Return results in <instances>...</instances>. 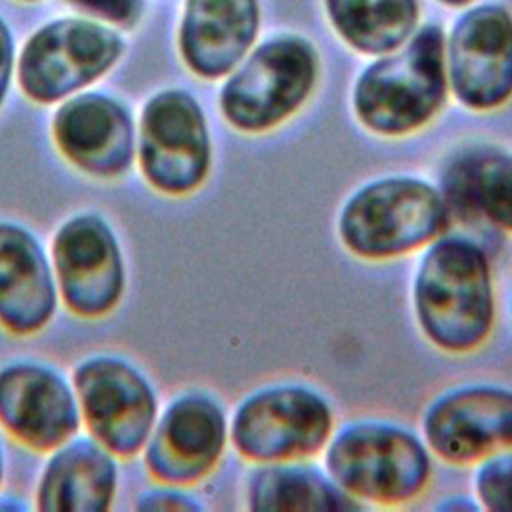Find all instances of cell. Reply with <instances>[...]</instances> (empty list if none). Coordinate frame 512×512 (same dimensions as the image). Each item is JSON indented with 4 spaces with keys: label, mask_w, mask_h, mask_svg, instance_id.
Instances as JSON below:
<instances>
[{
    "label": "cell",
    "mask_w": 512,
    "mask_h": 512,
    "mask_svg": "<svg viewBox=\"0 0 512 512\" xmlns=\"http://www.w3.org/2000/svg\"><path fill=\"white\" fill-rule=\"evenodd\" d=\"M412 304L416 322L436 348L466 354L486 342L496 318L486 252L462 236H438L418 262Z\"/></svg>",
    "instance_id": "6da1fadb"
},
{
    "label": "cell",
    "mask_w": 512,
    "mask_h": 512,
    "mask_svg": "<svg viewBox=\"0 0 512 512\" xmlns=\"http://www.w3.org/2000/svg\"><path fill=\"white\" fill-rule=\"evenodd\" d=\"M446 88L442 30L424 26L410 42L364 68L354 84L352 106L368 130L404 136L438 114Z\"/></svg>",
    "instance_id": "7a4b0ae2"
},
{
    "label": "cell",
    "mask_w": 512,
    "mask_h": 512,
    "mask_svg": "<svg viewBox=\"0 0 512 512\" xmlns=\"http://www.w3.org/2000/svg\"><path fill=\"white\" fill-rule=\"evenodd\" d=\"M448 224L450 204L436 186L414 176H384L344 202L338 236L354 256L386 260L428 246Z\"/></svg>",
    "instance_id": "3957f363"
},
{
    "label": "cell",
    "mask_w": 512,
    "mask_h": 512,
    "mask_svg": "<svg viewBox=\"0 0 512 512\" xmlns=\"http://www.w3.org/2000/svg\"><path fill=\"white\" fill-rule=\"evenodd\" d=\"M324 468L360 504L384 506L418 498L432 476L428 446L414 432L376 420L352 422L332 434Z\"/></svg>",
    "instance_id": "277c9868"
},
{
    "label": "cell",
    "mask_w": 512,
    "mask_h": 512,
    "mask_svg": "<svg viewBox=\"0 0 512 512\" xmlns=\"http://www.w3.org/2000/svg\"><path fill=\"white\" fill-rule=\"evenodd\" d=\"M316 74L318 58L306 40H268L226 80L220 110L242 132L272 130L306 102Z\"/></svg>",
    "instance_id": "5b68a950"
},
{
    "label": "cell",
    "mask_w": 512,
    "mask_h": 512,
    "mask_svg": "<svg viewBox=\"0 0 512 512\" xmlns=\"http://www.w3.org/2000/svg\"><path fill=\"white\" fill-rule=\"evenodd\" d=\"M332 426V408L324 396L300 384H276L238 404L230 438L236 452L250 462H294L320 452Z\"/></svg>",
    "instance_id": "8992f818"
},
{
    "label": "cell",
    "mask_w": 512,
    "mask_h": 512,
    "mask_svg": "<svg viewBox=\"0 0 512 512\" xmlns=\"http://www.w3.org/2000/svg\"><path fill=\"white\" fill-rule=\"evenodd\" d=\"M212 160L206 118L184 90H166L148 100L140 124V168L166 194L200 188Z\"/></svg>",
    "instance_id": "52a82bcc"
},
{
    "label": "cell",
    "mask_w": 512,
    "mask_h": 512,
    "mask_svg": "<svg viewBox=\"0 0 512 512\" xmlns=\"http://www.w3.org/2000/svg\"><path fill=\"white\" fill-rule=\"evenodd\" d=\"M82 416L92 436L110 454L134 456L156 420V396L148 380L128 362L96 356L74 372Z\"/></svg>",
    "instance_id": "ba28073f"
},
{
    "label": "cell",
    "mask_w": 512,
    "mask_h": 512,
    "mask_svg": "<svg viewBox=\"0 0 512 512\" xmlns=\"http://www.w3.org/2000/svg\"><path fill=\"white\" fill-rule=\"evenodd\" d=\"M122 40L106 26L86 20H58L26 44L18 78L38 102H54L104 74L120 56Z\"/></svg>",
    "instance_id": "9c48e42d"
},
{
    "label": "cell",
    "mask_w": 512,
    "mask_h": 512,
    "mask_svg": "<svg viewBox=\"0 0 512 512\" xmlns=\"http://www.w3.org/2000/svg\"><path fill=\"white\" fill-rule=\"evenodd\" d=\"M446 78L470 110H496L512 98V16L504 6H476L454 24Z\"/></svg>",
    "instance_id": "30bf717a"
},
{
    "label": "cell",
    "mask_w": 512,
    "mask_h": 512,
    "mask_svg": "<svg viewBox=\"0 0 512 512\" xmlns=\"http://www.w3.org/2000/svg\"><path fill=\"white\" fill-rule=\"evenodd\" d=\"M422 432L428 450L450 464L512 448V390L494 384L452 388L426 408Z\"/></svg>",
    "instance_id": "8fae6325"
},
{
    "label": "cell",
    "mask_w": 512,
    "mask_h": 512,
    "mask_svg": "<svg viewBox=\"0 0 512 512\" xmlns=\"http://www.w3.org/2000/svg\"><path fill=\"white\" fill-rule=\"evenodd\" d=\"M52 256L66 306L78 316L110 312L124 290V264L108 224L82 214L70 218L54 236Z\"/></svg>",
    "instance_id": "7c38bea8"
},
{
    "label": "cell",
    "mask_w": 512,
    "mask_h": 512,
    "mask_svg": "<svg viewBox=\"0 0 512 512\" xmlns=\"http://www.w3.org/2000/svg\"><path fill=\"white\" fill-rule=\"evenodd\" d=\"M228 438L220 404L206 394H184L160 416L146 442V466L168 484H192L218 464Z\"/></svg>",
    "instance_id": "4fadbf2b"
},
{
    "label": "cell",
    "mask_w": 512,
    "mask_h": 512,
    "mask_svg": "<svg viewBox=\"0 0 512 512\" xmlns=\"http://www.w3.org/2000/svg\"><path fill=\"white\" fill-rule=\"evenodd\" d=\"M0 422L24 446L52 450L78 430V404L54 370L12 364L0 370Z\"/></svg>",
    "instance_id": "5bb4252c"
},
{
    "label": "cell",
    "mask_w": 512,
    "mask_h": 512,
    "mask_svg": "<svg viewBox=\"0 0 512 512\" xmlns=\"http://www.w3.org/2000/svg\"><path fill=\"white\" fill-rule=\"evenodd\" d=\"M54 138L62 154L90 174L116 176L132 162L130 114L104 94L68 100L54 118Z\"/></svg>",
    "instance_id": "9a60e30c"
},
{
    "label": "cell",
    "mask_w": 512,
    "mask_h": 512,
    "mask_svg": "<svg viewBox=\"0 0 512 512\" xmlns=\"http://www.w3.org/2000/svg\"><path fill=\"white\" fill-rule=\"evenodd\" d=\"M256 0H188L180 50L192 72L220 78L246 56L258 32Z\"/></svg>",
    "instance_id": "2e32d148"
},
{
    "label": "cell",
    "mask_w": 512,
    "mask_h": 512,
    "mask_svg": "<svg viewBox=\"0 0 512 512\" xmlns=\"http://www.w3.org/2000/svg\"><path fill=\"white\" fill-rule=\"evenodd\" d=\"M54 308V278L40 244L26 228L0 222V322L14 334H32Z\"/></svg>",
    "instance_id": "e0dca14e"
},
{
    "label": "cell",
    "mask_w": 512,
    "mask_h": 512,
    "mask_svg": "<svg viewBox=\"0 0 512 512\" xmlns=\"http://www.w3.org/2000/svg\"><path fill=\"white\" fill-rule=\"evenodd\" d=\"M116 464L102 444L74 440L58 446L42 472L38 508L54 512H100L112 504Z\"/></svg>",
    "instance_id": "ac0fdd59"
},
{
    "label": "cell",
    "mask_w": 512,
    "mask_h": 512,
    "mask_svg": "<svg viewBox=\"0 0 512 512\" xmlns=\"http://www.w3.org/2000/svg\"><path fill=\"white\" fill-rule=\"evenodd\" d=\"M250 510H358L362 504L338 488L328 474L306 464L272 462L262 464L250 476L246 488Z\"/></svg>",
    "instance_id": "d6986e66"
},
{
    "label": "cell",
    "mask_w": 512,
    "mask_h": 512,
    "mask_svg": "<svg viewBox=\"0 0 512 512\" xmlns=\"http://www.w3.org/2000/svg\"><path fill=\"white\" fill-rule=\"evenodd\" d=\"M446 202L512 232V154L474 150L460 156L446 174Z\"/></svg>",
    "instance_id": "ffe728a7"
},
{
    "label": "cell",
    "mask_w": 512,
    "mask_h": 512,
    "mask_svg": "<svg viewBox=\"0 0 512 512\" xmlns=\"http://www.w3.org/2000/svg\"><path fill=\"white\" fill-rule=\"evenodd\" d=\"M326 8L336 32L364 54L400 48L418 22L416 0H326Z\"/></svg>",
    "instance_id": "44dd1931"
},
{
    "label": "cell",
    "mask_w": 512,
    "mask_h": 512,
    "mask_svg": "<svg viewBox=\"0 0 512 512\" xmlns=\"http://www.w3.org/2000/svg\"><path fill=\"white\" fill-rule=\"evenodd\" d=\"M474 494L478 508L512 512V448L482 458L474 472Z\"/></svg>",
    "instance_id": "7402d4cb"
},
{
    "label": "cell",
    "mask_w": 512,
    "mask_h": 512,
    "mask_svg": "<svg viewBox=\"0 0 512 512\" xmlns=\"http://www.w3.org/2000/svg\"><path fill=\"white\" fill-rule=\"evenodd\" d=\"M140 510H200V504L176 490L146 492L138 500Z\"/></svg>",
    "instance_id": "603a6c76"
},
{
    "label": "cell",
    "mask_w": 512,
    "mask_h": 512,
    "mask_svg": "<svg viewBox=\"0 0 512 512\" xmlns=\"http://www.w3.org/2000/svg\"><path fill=\"white\" fill-rule=\"evenodd\" d=\"M74 2L114 22H128L138 12V0H74Z\"/></svg>",
    "instance_id": "cb8c5ba5"
},
{
    "label": "cell",
    "mask_w": 512,
    "mask_h": 512,
    "mask_svg": "<svg viewBox=\"0 0 512 512\" xmlns=\"http://www.w3.org/2000/svg\"><path fill=\"white\" fill-rule=\"evenodd\" d=\"M12 72V38L4 22L0 20V102L4 98Z\"/></svg>",
    "instance_id": "d4e9b609"
},
{
    "label": "cell",
    "mask_w": 512,
    "mask_h": 512,
    "mask_svg": "<svg viewBox=\"0 0 512 512\" xmlns=\"http://www.w3.org/2000/svg\"><path fill=\"white\" fill-rule=\"evenodd\" d=\"M444 4H450V6H462V4H468L470 0H440Z\"/></svg>",
    "instance_id": "484cf974"
},
{
    "label": "cell",
    "mask_w": 512,
    "mask_h": 512,
    "mask_svg": "<svg viewBox=\"0 0 512 512\" xmlns=\"http://www.w3.org/2000/svg\"><path fill=\"white\" fill-rule=\"evenodd\" d=\"M0 480H2V450H0Z\"/></svg>",
    "instance_id": "4316f807"
}]
</instances>
